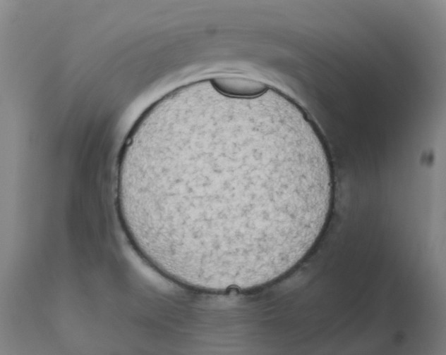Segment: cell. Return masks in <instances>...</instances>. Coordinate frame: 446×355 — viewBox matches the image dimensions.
<instances>
[{
    "label": "cell",
    "mask_w": 446,
    "mask_h": 355,
    "mask_svg": "<svg viewBox=\"0 0 446 355\" xmlns=\"http://www.w3.org/2000/svg\"><path fill=\"white\" fill-rule=\"evenodd\" d=\"M335 178L323 140L282 116L216 107L143 148L126 214L143 256L205 290L248 289L284 275L330 218Z\"/></svg>",
    "instance_id": "obj_1"
},
{
    "label": "cell",
    "mask_w": 446,
    "mask_h": 355,
    "mask_svg": "<svg viewBox=\"0 0 446 355\" xmlns=\"http://www.w3.org/2000/svg\"><path fill=\"white\" fill-rule=\"evenodd\" d=\"M221 92L234 96H253L263 92L267 85L253 80L243 77H222L212 80Z\"/></svg>",
    "instance_id": "obj_2"
}]
</instances>
